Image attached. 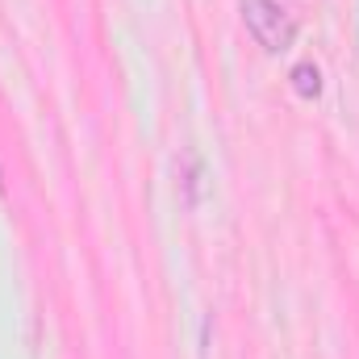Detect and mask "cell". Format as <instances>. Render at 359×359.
Returning a JSON list of instances; mask_svg holds the SVG:
<instances>
[{"label": "cell", "mask_w": 359, "mask_h": 359, "mask_svg": "<svg viewBox=\"0 0 359 359\" xmlns=\"http://www.w3.org/2000/svg\"><path fill=\"white\" fill-rule=\"evenodd\" d=\"M238 8H243L247 34H251L268 55H280V50L297 38V21H292L288 8H280L276 0H238Z\"/></svg>", "instance_id": "1"}, {"label": "cell", "mask_w": 359, "mask_h": 359, "mask_svg": "<svg viewBox=\"0 0 359 359\" xmlns=\"http://www.w3.org/2000/svg\"><path fill=\"white\" fill-rule=\"evenodd\" d=\"M292 88L301 92L305 100H313V96L322 92V72H318L313 63H297V67H292Z\"/></svg>", "instance_id": "2"}]
</instances>
